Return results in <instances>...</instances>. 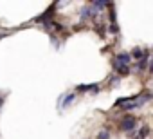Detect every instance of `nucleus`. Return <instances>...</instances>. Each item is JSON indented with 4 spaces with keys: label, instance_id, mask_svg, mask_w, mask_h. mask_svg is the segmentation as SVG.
I'll return each mask as SVG.
<instances>
[{
    "label": "nucleus",
    "instance_id": "3",
    "mask_svg": "<svg viewBox=\"0 0 153 139\" xmlns=\"http://www.w3.org/2000/svg\"><path fill=\"white\" fill-rule=\"evenodd\" d=\"M112 65H114V69L117 71V74H121V76H128V74H130V67H128V65H123V63H119L117 60H114Z\"/></svg>",
    "mask_w": 153,
    "mask_h": 139
},
{
    "label": "nucleus",
    "instance_id": "7",
    "mask_svg": "<svg viewBox=\"0 0 153 139\" xmlns=\"http://www.w3.org/2000/svg\"><path fill=\"white\" fill-rule=\"evenodd\" d=\"M148 134H149V128H148V126H142V128H140V132L137 134V139H146V135H148Z\"/></svg>",
    "mask_w": 153,
    "mask_h": 139
},
{
    "label": "nucleus",
    "instance_id": "8",
    "mask_svg": "<svg viewBox=\"0 0 153 139\" xmlns=\"http://www.w3.org/2000/svg\"><path fill=\"white\" fill-rule=\"evenodd\" d=\"M74 98H76L74 94H68V96H65V101H63V105H65V107H68V105L74 101Z\"/></svg>",
    "mask_w": 153,
    "mask_h": 139
},
{
    "label": "nucleus",
    "instance_id": "9",
    "mask_svg": "<svg viewBox=\"0 0 153 139\" xmlns=\"http://www.w3.org/2000/svg\"><path fill=\"white\" fill-rule=\"evenodd\" d=\"M108 137H110V132L108 130H101L99 135H97V139H108Z\"/></svg>",
    "mask_w": 153,
    "mask_h": 139
},
{
    "label": "nucleus",
    "instance_id": "6",
    "mask_svg": "<svg viewBox=\"0 0 153 139\" xmlns=\"http://www.w3.org/2000/svg\"><path fill=\"white\" fill-rule=\"evenodd\" d=\"M76 90H78V92H87V90H97V87H96V83L94 85L88 83V85H78V87H76Z\"/></svg>",
    "mask_w": 153,
    "mask_h": 139
},
{
    "label": "nucleus",
    "instance_id": "2",
    "mask_svg": "<svg viewBox=\"0 0 153 139\" xmlns=\"http://www.w3.org/2000/svg\"><path fill=\"white\" fill-rule=\"evenodd\" d=\"M135 125H137V119H135L133 116H126V117H123V121H121V130L130 132V130L135 128Z\"/></svg>",
    "mask_w": 153,
    "mask_h": 139
},
{
    "label": "nucleus",
    "instance_id": "4",
    "mask_svg": "<svg viewBox=\"0 0 153 139\" xmlns=\"http://www.w3.org/2000/svg\"><path fill=\"white\" fill-rule=\"evenodd\" d=\"M115 60H117L119 63H123V65H128L130 60H131V54H128V52H119V54L115 56Z\"/></svg>",
    "mask_w": 153,
    "mask_h": 139
},
{
    "label": "nucleus",
    "instance_id": "5",
    "mask_svg": "<svg viewBox=\"0 0 153 139\" xmlns=\"http://www.w3.org/2000/svg\"><path fill=\"white\" fill-rule=\"evenodd\" d=\"M92 11H94V7H92V6H85V7L81 9V18H83V20H87V18L94 16V13H92Z\"/></svg>",
    "mask_w": 153,
    "mask_h": 139
},
{
    "label": "nucleus",
    "instance_id": "1",
    "mask_svg": "<svg viewBox=\"0 0 153 139\" xmlns=\"http://www.w3.org/2000/svg\"><path fill=\"white\" fill-rule=\"evenodd\" d=\"M151 98H153V94L149 90H144L142 94H139L135 98H121V99H117L115 107H123V110H133V108H140L142 105H146Z\"/></svg>",
    "mask_w": 153,
    "mask_h": 139
},
{
    "label": "nucleus",
    "instance_id": "10",
    "mask_svg": "<svg viewBox=\"0 0 153 139\" xmlns=\"http://www.w3.org/2000/svg\"><path fill=\"white\" fill-rule=\"evenodd\" d=\"M106 6H108L106 2H94V4H92V7H96V9H103V7H106Z\"/></svg>",
    "mask_w": 153,
    "mask_h": 139
}]
</instances>
